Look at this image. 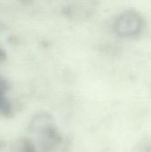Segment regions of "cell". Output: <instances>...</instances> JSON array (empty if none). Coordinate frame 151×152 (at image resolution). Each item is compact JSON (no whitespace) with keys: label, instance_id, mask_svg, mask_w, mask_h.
Returning a JSON list of instances; mask_svg holds the SVG:
<instances>
[{"label":"cell","instance_id":"obj_3","mask_svg":"<svg viewBox=\"0 0 151 152\" xmlns=\"http://www.w3.org/2000/svg\"><path fill=\"white\" fill-rule=\"evenodd\" d=\"M10 152H36V149L30 140L22 138L14 144Z\"/></svg>","mask_w":151,"mask_h":152},{"label":"cell","instance_id":"obj_5","mask_svg":"<svg viewBox=\"0 0 151 152\" xmlns=\"http://www.w3.org/2000/svg\"><path fill=\"white\" fill-rule=\"evenodd\" d=\"M4 28H5L4 23L2 20H0V33H1L2 31H4Z\"/></svg>","mask_w":151,"mask_h":152},{"label":"cell","instance_id":"obj_1","mask_svg":"<svg viewBox=\"0 0 151 152\" xmlns=\"http://www.w3.org/2000/svg\"><path fill=\"white\" fill-rule=\"evenodd\" d=\"M142 26L141 16L135 12L128 11L123 12L115 22L116 32L122 37H133L137 35Z\"/></svg>","mask_w":151,"mask_h":152},{"label":"cell","instance_id":"obj_4","mask_svg":"<svg viewBox=\"0 0 151 152\" xmlns=\"http://www.w3.org/2000/svg\"><path fill=\"white\" fill-rule=\"evenodd\" d=\"M6 59H7V53L5 49L0 45V64L5 61Z\"/></svg>","mask_w":151,"mask_h":152},{"label":"cell","instance_id":"obj_2","mask_svg":"<svg viewBox=\"0 0 151 152\" xmlns=\"http://www.w3.org/2000/svg\"><path fill=\"white\" fill-rule=\"evenodd\" d=\"M10 89L9 82L0 75V117L11 118L13 116V108L6 97V94Z\"/></svg>","mask_w":151,"mask_h":152}]
</instances>
